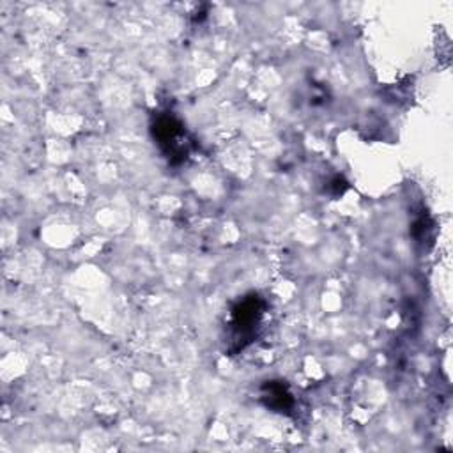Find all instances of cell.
<instances>
[{"instance_id": "3", "label": "cell", "mask_w": 453, "mask_h": 453, "mask_svg": "<svg viewBox=\"0 0 453 453\" xmlns=\"http://www.w3.org/2000/svg\"><path fill=\"white\" fill-rule=\"evenodd\" d=\"M260 400L267 409H273L274 412H290L294 409V396L288 391V388L281 380H267L262 386Z\"/></svg>"}, {"instance_id": "1", "label": "cell", "mask_w": 453, "mask_h": 453, "mask_svg": "<svg viewBox=\"0 0 453 453\" xmlns=\"http://www.w3.org/2000/svg\"><path fill=\"white\" fill-rule=\"evenodd\" d=\"M265 311V301L251 292L241 297L230 310L226 322V349L232 354H237L248 347L258 334L262 319Z\"/></svg>"}, {"instance_id": "2", "label": "cell", "mask_w": 453, "mask_h": 453, "mask_svg": "<svg viewBox=\"0 0 453 453\" xmlns=\"http://www.w3.org/2000/svg\"><path fill=\"white\" fill-rule=\"evenodd\" d=\"M152 136L172 165H179L188 159L191 150V140L182 122L172 111H159L152 120Z\"/></svg>"}]
</instances>
